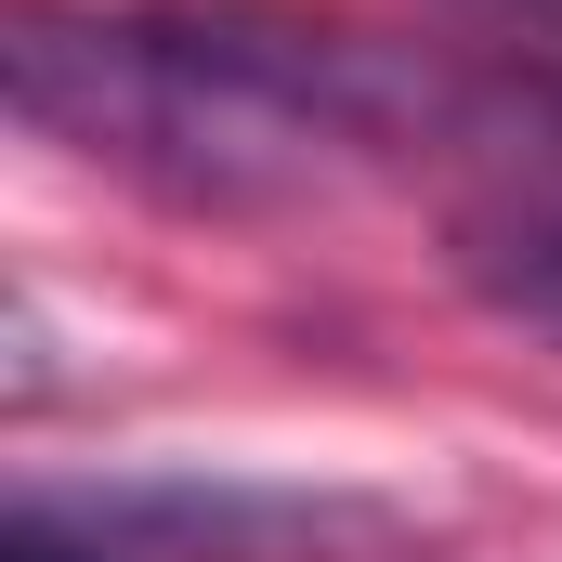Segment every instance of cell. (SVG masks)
<instances>
[{"label":"cell","instance_id":"2","mask_svg":"<svg viewBox=\"0 0 562 562\" xmlns=\"http://www.w3.org/2000/svg\"><path fill=\"white\" fill-rule=\"evenodd\" d=\"M53 524L105 537V550H210V562H327V550H380L393 510L367 497H301V484H79L40 497Z\"/></svg>","mask_w":562,"mask_h":562},{"label":"cell","instance_id":"5","mask_svg":"<svg viewBox=\"0 0 562 562\" xmlns=\"http://www.w3.org/2000/svg\"><path fill=\"white\" fill-rule=\"evenodd\" d=\"M497 13H537V26H562V0H497Z\"/></svg>","mask_w":562,"mask_h":562},{"label":"cell","instance_id":"1","mask_svg":"<svg viewBox=\"0 0 562 562\" xmlns=\"http://www.w3.org/2000/svg\"><path fill=\"white\" fill-rule=\"evenodd\" d=\"M0 92L66 157H105L183 210H262L327 170L471 144L510 119V79H458L406 40L314 26L276 0H13Z\"/></svg>","mask_w":562,"mask_h":562},{"label":"cell","instance_id":"4","mask_svg":"<svg viewBox=\"0 0 562 562\" xmlns=\"http://www.w3.org/2000/svg\"><path fill=\"white\" fill-rule=\"evenodd\" d=\"M0 562H119V550L79 537V524H53L40 497H13V510H0Z\"/></svg>","mask_w":562,"mask_h":562},{"label":"cell","instance_id":"3","mask_svg":"<svg viewBox=\"0 0 562 562\" xmlns=\"http://www.w3.org/2000/svg\"><path fill=\"white\" fill-rule=\"evenodd\" d=\"M458 288L562 353V210H537V196L524 210H471L458 223Z\"/></svg>","mask_w":562,"mask_h":562}]
</instances>
